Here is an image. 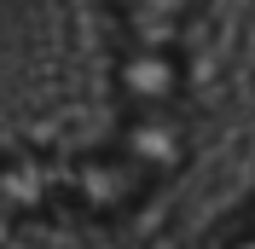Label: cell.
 I'll return each mask as SVG.
<instances>
[{"mask_svg": "<svg viewBox=\"0 0 255 249\" xmlns=\"http://www.w3.org/2000/svg\"><path fill=\"white\" fill-rule=\"evenodd\" d=\"M232 249H255V238H244V244H232Z\"/></svg>", "mask_w": 255, "mask_h": 249, "instance_id": "1", "label": "cell"}]
</instances>
